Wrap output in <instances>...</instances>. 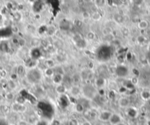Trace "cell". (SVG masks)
<instances>
[{
    "label": "cell",
    "mask_w": 150,
    "mask_h": 125,
    "mask_svg": "<svg viewBox=\"0 0 150 125\" xmlns=\"http://www.w3.org/2000/svg\"><path fill=\"white\" fill-rule=\"evenodd\" d=\"M82 94L86 98L92 99L97 95V89L94 85L86 84L82 87Z\"/></svg>",
    "instance_id": "obj_1"
},
{
    "label": "cell",
    "mask_w": 150,
    "mask_h": 125,
    "mask_svg": "<svg viewBox=\"0 0 150 125\" xmlns=\"http://www.w3.org/2000/svg\"><path fill=\"white\" fill-rule=\"evenodd\" d=\"M69 91L70 93V95L72 97H79L82 94V87H80L79 85H77V84L71 85L70 86V88L69 89Z\"/></svg>",
    "instance_id": "obj_2"
},
{
    "label": "cell",
    "mask_w": 150,
    "mask_h": 125,
    "mask_svg": "<svg viewBox=\"0 0 150 125\" xmlns=\"http://www.w3.org/2000/svg\"><path fill=\"white\" fill-rule=\"evenodd\" d=\"M109 122L111 125H119V124L122 123L121 116L118 114H112Z\"/></svg>",
    "instance_id": "obj_3"
},
{
    "label": "cell",
    "mask_w": 150,
    "mask_h": 125,
    "mask_svg": "<svg viewBox=\"0 0 150 125\" xmlns=\"http://www.w3.org/2000/svg\"><path fill=\"white\" fill-rule=\"evenodd\" d=\"M111 115H112V113L110 111L105 110V111H102L99 114V118L102 121H109Z\"/></svg>",
    "instance_id": "obj_4"
},
{
    "label": "cell",
    "mask_w": 150,
    "mask_h": 125,
    "mask_svg": "<svg viewBox=\"0 0 150 125\" xmlns=\"http://www.w3.org/2000/svg\"><path fill=\"white\" fill-rule=\"evenodd\" d=\"M67 91H68L67 86L63 83L57 84L55 86V91L58 94V95H64Z\"/></svg>",
    "instance_id": "obj_5"
},
{
    "label": "cell",
    "mask_w": 150,
    "mask_h": 125,
    "mask_svg": "<svg viewBox=\"0 0 150 125\" xmlns=\"http://www.w3.org/2000/svg\"><path fill=\"white\" fill-rule=\"evenodd\" d=\"M80 77H81V79H82V81H87V80H90V75L91 73L89 72V71L87 70V69H84V70H82L80 72Z\"/></svg>",
    "instance_id": "obj_6"
},
{
    "label": "cell",
    "mask_w": 150,
    "mask_h": 125,
    "mask_svg": "<svg viewBox=\"0 0 150 125\" xmlns=\"http://www.w3.org/2000/svg\"><path fill=\"white\" fill-rule=\"evenodd\" d=\"M129 105V99L127 97H121L119 99V105L120 106L121 108H128Z\"/></svg>",
    "instance_id": "obj_7"
},
{
    "label": "cell",
    "mask_w": 150,
    "mask_h": 125,
    "mask_svg": "<svg viewBox=\"0 0 150 125\" xmlns=\"http://www.w3.org/2000/svg\"><path fill=\"white\" fill-rule=\"evenodd\" d=\"M43 73L46 77L49 78H51L55 75V71L52 67H46L43 70Z\"/></svg>",
    "instance_id": "obj_8"
},
{
    "label": "cell",
    "mask_w": 150,
    "mask_h": 125,
    "mask_svg": "<svg viewBox=\"0 0 150 125\" xmlns=\"http://www.w3.org/2000/svg\"><path fill=\"white\" fill-rule=\"evenodd\" d=\"M71 80H72L73 84H77L78 85L82 82V79L80 77V74L79 72H76L74 75L71 76Z\"/></svg>",
    "instance_id": "obj_9"
},
{
    "label": "cell",
    "mask_w": 150,
    "mask_h": 125,
    "mask_svg": "<svg viewBox=\"0 0 150 125\" xmlns=\"http://www.w3.org/2000/svg\"><path fill=\"white\" fill-rule=\"evenodd\" d=\"M95 86L99 89H103L105 86V80L102 78H99L95 80Z\"/></svg>",
    "instance_id": "obj_10"
},
{
    "label": "cell",
    "mask_w": 150,
    "mask_h": 125,
    "mask_svg": "<svg viewBox=\"0 0 150 125\" xmlns=\"http://www.w3.org/2000/svg\"><path fill=\"white\" fill-rule=\"evenodd\" d=\"M63 75L55 74L54 76L51 78V79H52L53 83H55L56 85H57V84H60V83H63Z\"/></svg>",
    "instance_id": "obj_11"
},
{
    "label": "cell",
    "mask_w": 150,
    "mask_h": 125,
    "mask_svg": "<svg viewBox=\"0 0 150 125\" xmlns=\"http://www.w3.org/2000/svg\"><path fill=\"white\" fill-rule=\"evenodd\" d=\"M149 22L146 20H141L138 23V28L141 30H145L149 27Z\"/></svg>",
    "instance_id": "obj_12"
},
{
    "label": "cell",
    "mask_w": 150,
    "mask_h": 125,
    "mask_svg": "<svg viewBox=\"0 0 150 125\" xmlns=\"http://www.w3.org/2000/svg\"><path fill=\"white\" fill-rule=\"evenodd\" d=\"M53 69H54V71H55V74L63 75V76L65 75V70L60 64H56L53 67Z\"/></svg>",
    "instance_id": "obj_13"
},
{
    "label": "cell",
    "mask_w": 150,
    "mask_h": 125,
    "mask_svg": "<svg viewBox=\"0 0 150 125\" xmlns=\"http://www.w3.org/2000/svg\"><path fill=\"white\" fill-rule=\"evenodd\" d=\"M85 110H86V108H85V107L80 102H77L75 105V110H76L77 113H78V114H83Z\"/></svg>",
    "instance_id": "obj_14"
},
{
    "label": "cell",
    "mask_w": 150,
    "mask_h": 125,
    "mask_svg": "<svg viewBox=\"0 0 150 125\" xmlns=\"http://www.w3.org/2000/svg\"><path fill=\"white\" fill-rule=\"evenodd\" d=\"M90 18H91V19L94 21H99L101 20L102 15L99 13V12H94L90 15Z\"/></svg>",
    "instance_id": "obj_15"
},
{
    "label": "cell",
    "mask_w": 150,
    "mask_h": 125,
    "mask_svg": "<svg viewBox=\"0 0 150 125\" xmlns=\"http://www.w3.org/2000/svg\"><path fill=\"white\" fill-rule=\"evenodd\" d=\"M75 45L78 48H86L87 44H86V41L84 39H82L80 41H78L77 42L75 43Z\"/></svg>",
    "instance_id": "obj_16"
},
{
    "label": "cell",
    "mask_w": 150,
    "mask_h": 125,
    "mask_svg": "<svg viewBox=\"0 0 150 125\" xmlns=\"http://www.w3.org/2000/svg\"><path fill=\"white\" fill-rule=\"evenodd\" d=\"M8 86H9V88L11 89V90H14L16 89V87H17V85H16V80H9L8 82Z\"/></svg>",
    "instance_id": "obj_17"
},
{
    "label": "cell",
    "mask_w": 150,
    "mask_h": 125,
    "mask_svg": "<svg viewBox=\"0 0 150 125\" xmlns=\"http://www.w3.org/2000/svg\"><path fill=\"white\" fill-rule=\"evenodd\" d=\"M52 45L54 47L57 48H62L64 46V43L60 39H57V40H56L54 41Z\"/></svg>",
    "instance_id": "obj_18"
},
{
    "label": "cell",
    "mask_w": 150,
    "mask_h": 125,
    "mask_svg": "<svg viewBox=\"0 0 150 125\" xmlns=\"http://www.w3.org/2000/svg\"><path fill=\"white\" fill-rule=\"evenodd\" d=\"M113 19L116 23H121L124 21V17L120 14H115L113 16Z\"/></svg>",
    "instance_id": "obj_19"
},
{
    "label": "cell",
    "mask_w": 150,
    "mask_h": 125,
    "mask_svg": "<svg viewBox=\"0 0 150 125\" xmlns=\"http://www.w3.org/2000/svg\"><path fill=\"white\" fill-rule=\"evenodd\" d=\"M55 60H56V62H57V64H63V62H64L65 57H63V55L58 54V55L56 56Z\"/></svg>",
    "instance_id": "obj_20"
},
{
    "label": "cell",
    "mask_w": 150,
    "mask_h": 125,
    "mask_svg": "<svg viewBox=\"0 0 150 125\" xmlns=\"http://www.w3.org/2000/svg\"><path fill=\"white\" fill-rule=\"evenodd\" d=\"M73 41L76 43V42H77L78 41H80V40H81L82 39H83L82 37V35L80 34H75L74 36H73Z\"/></svg>",
    "instance_id": "obj_21"
},
{
    "label": "cell",
    "mask_w": 150,
    "mask_h": 125,
    "mask_svg": "<svg viewBox=\"0 0 150 125\" xmlns=\"http://www.w3.org/2000/svg\"><path fill=\"white\" fill-rule=\"evenodd\" d=\"M136 40H137V42H138V43H140V44H142V43L145 42L146 37L143 36V35H139V36H138V37H137Z\"/></svg>",
    "instance_id": "obj_22"
},
{
    "label": "cell",
    "mask_w": 150,
    "mask_h": 125,
    "mask_svg": "<svg viewBox=\"0 0 150 125\" xmlns=\"http://www.w3.org/2000/svg\"><path fill=\"white\" fill-rule=\"evenodd\" d=\"M102 33L105 36L108 35L110 34H112V29L110 27H105V28H104V29L102 31Z\"/></svg>",
    "instance_id": "obj_23"
},
{
    "label": "cell",
    "mask_w": 150,
    "mask_h": 125,
    "mask_svg": "<svg viewBox=\"0 0 150 125\" xmlns=\"http://www.w3.org/2000/svg\"><path fill=\"white\" fill-rule=\"evenodd\" d=\"M86 37L89 40H93L95 38V33L94 32H88L86 34Z\"/></svg>",
    "instance_id": "obj_24"
},
{
    "label": "cell",
    "mask_w": 150,
    "mask_h": 125,
    "mask_svg": "<svg viewBox=\"0 0 150 125\" xmlns=\"http://www.w3.org/2000/svg\"><path fill=\"white\" fill-rule=\"evenodd\" d=\"M141 94H143V95H141V97H143V99H149L150 98V93H149V91H142Z\"/></svg>",
    "instance_id": "obj_25"
},
{
    "label": "cell",
    "mask_w": 150,
    "mask_h": 125,
    "mask_svg": "<svg viewBox=\"0 0 150 125\" xmlns=\"http://www.w3.org/2000/svg\"><path fill=\"white\" fill-rule=\"evenodd\" d=\"M82 16L83 18H90V14L88 11H84L82 12Z\"/></svg>",
    "instance_id": "obj_26"
},
{
    "label": "cell",
    "mask_w": 150,
    "mask_h": 125,
    "mask_svg": "<svg viewBox=\"0 0 150 125\" xmlns=\"http://www.w3.org/2000/svg\"><path fill=\"white\" fill-rule=\"evenodd\" d=\"M6 98L9 99V100H12V99L14 98V95L12 92H8L7 95H6Z\"/></svg>",
    "instance_id": "obj_27"
},
{
    "label": "cell",
    "mask_w": 150,
    "mask_h": 125,
    "mask_svg": "<svg viewBox=\"0 0 150 125\" xmlns=\"http://www.w3.org/2000/svg\"><path fill=\"white\" fill-rule=\"evenodd\" d=\"M121 33L124 34V35H127L129 34V29H126L125 27H123L121 29Z\"/></svg>",
    "instance_id": "obj_28"
},
{
    "label": "cell",
    "mask_w": 150,
    "mask_h": 125,
    "mask_svg": "<svg viewBox=\"0 0 150 125\" xmlns=\"http://www.w3.org/2000/svg\"><path fill=\"white\" fill-rule=\"evenodd\" d=\"M69 125H78V124H77V121L76 120L72 119V120L69 121Z\"/></svg>",
    "instance_id": "obj_29"
},
{
    "label": "cell",
    "mask_w": 150,
    "mask_h": 125,
    "mask_svg": "<svg viewBox=\"0 0 150 125\" xmlns=\"http://www.w3.org/2000/svg\"><path fill=\"white\" fill-rule=\"evenodd\" d=\"M51 125H60V121H57V120H55V121H52Z\"/></svg>",
    "instance_id": "obj_30"
},
{
    "label": "cell",
    "mask_w": 150,
    "mask_h": 125,
    "mask_svg": "<svg viewBox=\"0 0 150 125\" xmlns=\"http://www.w3.org/2000/svg\"><path fill=\"white\" fill-rule=\"evenodd\" d=\"M82 125H91V123L89 121H86L85 122H83L82 123Z\"/></svg>",
    "instance_id": "obj_31"
},
{
    "label": "cell",
    "mask_w": 150,
    "mask_h": 125,
    "mask_svg": "<svg viewBox=\"0 0 150 125\" xmlns=\"http://www.w3.org/2000/svg\"><path fill=\"white\" fill-rule=\"evenodd\" d=\"M35 17L36 19H40V18H41V15H39V14H36Z\"/></svg>",
    "instance_id": "obj_32"
},
{
    "label": "cell",
    "mask_w": 150,
    "mask_h": 125,
    "mask_svg": "<svg viewBox=\"0 0 150 125\" xmlns=\"http://www.w3.org/2000/svg\"><path fill=\"white\" fill-rule=\"evenodd\" d=\"M101 2H102V0H95V2L97 4H100Z\"/></svg>",
    "instance_id": "obj_33"
},
{
    "label": "cell",
    "mask_w": 150,
    "mask_h": 125,
    "mask_svg": "<svg viewBox=\"0 0 150 125\" xmlns=\"http://www.w3.org/2000/svg\"><path fill=\"white\" fill-rule=\"evenodd\" d=\"M83 1H84L85 2H92L93 0H83Z\"/></svg>",
    "instance_id": "obj_34"
}]
</instances>
